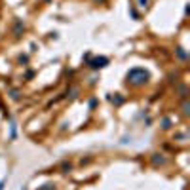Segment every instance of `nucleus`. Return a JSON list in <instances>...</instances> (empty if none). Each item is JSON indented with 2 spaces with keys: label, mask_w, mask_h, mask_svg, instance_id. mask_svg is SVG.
Returning <instances> with one entry per match:
<instances>
[{
  "label": "nucleus",
  "mask_w": 190,
  "mask_h": 190,
  "mask_svg": "<svg viewBox=\"0 0 190 190\" xmlns=\"http://www.w3.org/2000/svg\"><path fill=\"white\" fill-rule=\"evenodd\" d=\"M105 63H106V59L105 57H101V59H97V61H93V69H97V67H105Z\"/></svg>",
  "instance_id": "nucleus-1"
}]
</instances>
